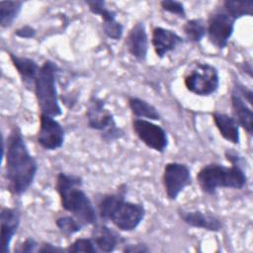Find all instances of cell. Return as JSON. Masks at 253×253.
Listing matches in <instances>:
<instances>
[{
  "instance_id": "6da1fadb",
  "label": "cell",
  "mask_w": 253,
  "mask_h": 253,
  "mask_svg": "<svg viewBox=\"0 0 253 253\" xmlns=\"http://www.w3.org/2000/svg\"><path fill=\"white\" fill-rule=\"evenodd\" d=\"M2 157L5 160L7 189L14 196H22L34 183L39 166L17 126L11 129L7 139H3Z\"/></svg>"
},
{
  "instance_id": "7a4b0ae2",
  "label": "cell",
  "mask_w": 253,
  "mask_h": 253,
  "mask_svg": "<svg viewBox=\"0 0 253 253\" xmlns=\"http://www.w3.org/2000/svg\"><path fill=\"white\" fill-rule=\"evenodd\" d=\"M126 185L122 184L115 193L103 195L98 202L97 212L101 219L111 221L122 231L129 232L138 227L146 211L142 204L126 201Z\"/></svg>"
},
{
  "instance_id": "3957f363",
  "label": "cell",
  "mask_w": 253,
  "mask_h": 253,
  "mask_svg": "<svg viewBox=\"0 0 253 253\" xmlns=\"http://www.w3.org/2000/svg\"><path fill=\"white\" fill-rule=\"evenodd\" d=\"M83 180L80 176L59 172L56 175L55 191L61 208L76 217L84 226L98 222L97 209L82 190Z\"/></svg>"
},
{
  "instance_id": "277c9868",
  "label": "cell",
  "mask_w": 253,
  "mask_h": 253,
  "mask_svg": "<svg viewBox=\"0 0 253 253\" xmlns=\"http://www.w3.org/2000/svg\"><path fill=\"white\" fill-rule=\"evenodd\" d=\"M197 182L203 193L213 195L218 189H243L247 176L241 164L225 166L219 163L205 165L197 173Z\"/></svg>"
},
{
  "instance_id": "5b68a950",
  "label": "cell",
  "mask_w": 253,
  "mask_h": 253,
  "mask_svg": "<svg viewBox=\"0 0 253 253\" xmlns=\"http://www.w3.org/2000/svg\"><path fill=\"white\" fill-rule=\"evenodd\" d=\"M58 71L59 67L55 62L45 60L41 65L34 84V91L41 114L48 115L53 118L61 116L62 114L56 90Z\"/></svg>"
},
{
  "instance_id": "8992f818",
  "label": "cell",
  "mask_w": 253,
  "mask_h": 253,
  "mask_svg": "<svg viewBox=\"0 0 253 253\" xmlns=\"http://www.w3.org/2000/svg\"><path fill=\"white\" fill-rule=\"evenodd\" d=\"M86 120L90 128L100 132V136L106 143L114 142L125 136V131L121 128L113 116L106 108L103 99L91 96L86 105Z\"/></svg>"
},
{
  "instance_id": "52a82bcc",
  "label": "cell",
  "mask_w": 253,
  "mask_h": 253,
  "mask_svg": "<svg viewBox=\"0 0 253 253\" xmlns=\"http://www.w3.org/2000/svg\"><path fill=\"white\" fill-rule=\"evenodd\" d=\"M186 89L198 96H210L219 87V74L215 66L208 62H196L184 76Z\"/></svg>"
},
{
  "instance_id": "ba28073f",
  "label": "cell",
  "mask_w": 253,
  "mask_h": 253,
  "mask_svg": "<svg viewBox=\"0 0 253 253\" xmlns=\"http://www.w3.org/2000/svg\"><path fill=\"white\" fill-rule=\"evenodd\" d=\"M235 20L223 8L213 11L207 21V36L212 45L224 48L232 37Z\"/></svg>"
},
{
  "instance_id": "9c48e42d",
  "label": "cell",
  "mask_w": 253,
  "mask_h": 253,
  "mask_svg": "<svg viewBox=\"0 0 253 253\" xmlns=\"http://www.w3.org/2000/svg\"><path fill=\"white\" fill-rule=\"evenodd\" d=\"M162 183L167 198L175 201L178 196L192 184L191 170L187 164L169 162L165 164L162 174Z\"/></svg>"
},
{
  "instance_id": "30bf717a",
  "label": "cell",
  "mask_w": 253,
  "mask_h": 253,
  "mask_svg": "<svg viewBox=\"0 0 253 253\" xmlns=\"http://www.w3.org/2000/svg\"><path fill=\"white\" fill-rule=\"evenodd\" d=\"M132 130L137 138L148 148L163 153L169 144L166 130L159 125L144 119H133Z\"/></svg>"
},
{
  "instance_id": "8fae6325",
  "label": "cell",
  "mask_w": 253,
  "mask_h": 253,
  "mask_svg": "<svg viewBox=\"0 0 253 253\" xmlns=\"http://www.w3.org/2000/svg\"><path fill=\"white\" fill-rule=\"evenodd\" d=\"M65 131L62 126L51 116L41 114L37 141L45 150H56L63 145Z\"/></svg>"
},
{
  "instance_id": "7c38bea8",
  "label": "cell",
  "mask_w": 253,
  "mask_h": 253,
  "mask_svg": "<svg viewBox=\"0 0 253 253\" xmlns=\"http://www.w3.org/2000/svg\"><path fill=\"white\" fill-rule=\"evenodd\" d=\"M184 42V39L172 30L154 27L151 33V44L154 52L159 58L176 49Z\"/></svg>"
},
{
  "instance_id": "4fadbf2b",
  "label": "cell",
  "mask_w": 253,
  "mask_h": 253,
  "mask_svg": "<svg viewBox=\"0 0 253 253\" xmlns=\"http://www.w3.org/2000/svg\"><path fill=\"white\" fill-rule=\"evenodd\" d=\"M177 213L182 221L189 226L208 231L218 232L222 229V221L216 215L201 211H186L178 209Z\"/></svg>"
},
{
  "instance_id": "5bb4252c",
  "label": "cell",
  "mask_w": 253,
  "mask_h": 253,
  "mask_svg": "<svg viewBox=\"0 0 253 253\" xmlns=\"http://www.w3.org/2000/svg\"><path fill=\"white\" fill-rule=\"evenodd\" d=\"M126 49L137 61H144L148 52V36L143 22H137L129 30L126 39Z\"/></svg>"
},
{
  "instance_id": "9a60e30c",
  "label": "cell",
  "mask_w": 253,
  "mask_h": 253,
  "mask_svg": "<svg viewBox=\"0 0 253 253\" xmlns=\"http://www.w3.org/2000/svg\"><path fill=\"white\" fill-rule=\"evenodd\" d=\"M21 222V211L18 208H2L0 213L1 223V251L8 253L10 244L17 233Z\"/></svg>"
},
{
  "instance_id": "2e32d148",
  "label": "cell",
  "mask_w": 253,
  "mask_h": 253,
  "mask_svg": "<svg viewBox=\"0 0 253 253\" xmlns=\"http://www.w3.org/2000/svg\"><path fill=\"white\" fill-rule=\"evenodd\" d=\"M91 239L100 252H113L126 240L115 229L104 223H95L91 231Z\"/></svg>"
},
{
  "instance_id": "e0dca14e",
  "label": "cell",
  "mask_w": 253,
  "mask_h": 253,
  "mask_svg": "<svg viewBox=\"0 0 253 253\" xmlns=\"http://www.w3.org/2000/svg\"><path fill=\"white\" fill-rule=\"evenodd\" d=\"M232 117L249 135L253 132V113L251 105L242 97L238 90L233 86L230 95Z\"/></svg>"
},
{
  "instance_id": "ac0fdd59",
  "label": "cell",
  "mask_w": 253,
  "mask_h": 253,
  "mask_svg": "<svg viewBox=\"0 0 253 253\" xmlns=\"http://www.w3.org/2000/svg\"><path fill=\"white\" fill-rule=\"evenodd\" d=\"M211 117L220 135L232 144H239L240 126L234 118L225 113H220L217 111L212 112Z\"/></svg>"
},
{
  "instance_id": "d6986e66",
  "label": "cell",
  "mask_w": 253,
  "mask_h": 253,
  "mask_svg": "<svg viewBox=\"0 0 253 253\" xmlns=\"http://www.w3.org/2000/svg\"><path fill=\"white\" fill-rule=\"evenodd\" d=\"M12 64L16 68L18 74L20 75L23 83L27 87H34L35 80L39 73V64L32 58L25 56H18L12 52H8Z\"/></svg>"
},
{
  "instance_id": "ffe728a7",
  "label": "cell",
  "mask_w": 253,
  "mask_h": 253,
  "mask_svg": "<svg viewBox=\"0 0 253 253\" xmlns=\"http://www.w3.org/2000/svg\"><path fill=\"white\" fill-rule=\"evenodd\" d=\"M127 104L129 110L136 119H144L148 121H159L161 119L158 110L152 104L141 98L129 96L127 98Z\"/></svg>"
},
{
  "instance_id": "44dd1931",
  "label": "cell",
  "mask_w": 253,
  "mask_h": 253,
  "mask_svg": "<svg viewBox=\"0 0 253 253\" xmlns=\"http://www.w3.org/2000/svg\"><path fill=\"white\" fill-rule=\"evenodd\" d=\"M24 5L23 1L0 2V26L5 29L10 27L18 18Z\"/></svg>"
},
{
  "instance_id": "7402d4cb",
  "label": "cell",
  "mask_w": 253,
  "mask_h": 253,
  "mask_svg": "<svg viewBox=\"0 0 253 253\" xmlns=\"http://www.w3.org/2000/svg\"><path fill=\"white\" fill-rule=\"evenodd\" d=\"M185 38L191 42H200L207 36V22L201 18L188 20L183 26Z\"/></svg>"
},
{
  "instance_id": "603a6c76",
  "label": "cell",
  "mask_w": 253,
  "mask_h": 253,
  "mask_svg": "<svg viewBox=\"0 0 253 253\" xmlns=\"http://www.w3.org/2000/svg\"><path fill=\"white\" fill-rule=\"evenodd\" d=\"M224 11L231 16L235 21L244 17L252 16L253 2L252 1H224L222 3Z\"/></svg>"
},
{
  "instance_id": "cb8c5ba5",
  "label": "cell",
  "mask_w": 253,
  "mask_h": 253,
  "mask_svg": "<svg viewBox=\"0 0 253 253\" xmlns=\"http://www.w3.org/2000/svg\"><path fill=\"white\" fill-rule=\"evenodd\" d=\"M55 225L62 235L70 237L82 230L84 225L73 215H61L55 219Z\"/></svg>"
},
{
  "instance_id": "d4e9b609",
  "label": "cell",
  "mask_w": 253,
  "mask_h": 253,
  "mask_svg": "<svg viewBox=\"0 0 253 253\" xmlns=\"http://www.w3.org/2000/svg\"><path fill=\"white\" fill-rule=\"evenodd\" d=\"M89 8V11L94 15H98L103 20V23H109L117 20V13L106 6L105 1L102 0H91L85 2Z\"/></svg>"
},
{
  "instance_id": "484cf974",
  "label": "cell",
  "mask_w": 253,
  "mask_h": 253,
  "mask_svg": "<svg viewBox=\"0 0 253 253\" xmlns=\"http://www.w3.org/2000/svg\"><path fill=\"white\" fill-rule=\"evenodd\" d=\"M65 251L69 252V253H80V252L96 253V252H98L91 237L90 238H86V237L76 238L65 248Z\"/></svg>"
},
{
  "instance_id": "4316f807",
  "label": "cell",
  "mask_w": 253,
  "mask_h": 253,
  "mask_svg": "<svg viewBox=\"0 0 253 253\" xmlns=\"http://www.w3.org/2000/svg\"><path fill=\"white\" fill-rule=\"evenodd\" d=\"M160 6L165 12H168L182 19L186 18V10H185L184 4L180 1L163 0L160 2Z\"/></svg>"
},
{
  "instance_id": "83f0119b",
  "label": "cell",
  "mask_w": 253,
  "mask_h": 253,
  "mask_svg": "<svg viewBox=\"0 0 253 253\" xmlns=\"http://www.w3.org/2000/svg\"><path fill=\"white\" fill-rule=\"evenodd\" d=\"M102 27H103V32H104V34H105L109 39L118 41V40H120V39L123 37V34H124V27H123V25H122L119 21H117V20H114V21L109 22V23H103Z\"/></svg>"
},
{
  "instance_id": "f1b7e54d",
  "label": "cell",
  "mask_w": 253,
  "mask_h": 253,
  "mask_svg": "<svg viewBox=\"0 0 253 253\" xmlns=\"http://www.w3.org/2000/svg\"><path fill=\"white\" fill-rule=\"evenodd\" d=\"M39 246V243L33 237H28L22 242V244L19 245V247L16 249V252H35L38 251L37 248Z\"/></svg>"
},
{
  "instance_id": "f546056e",
  "label": "cell",
  "mask_w": 253,
  "mask_h": 253,
  "mask_svg": "<svg viewBox=\"0 0 253 253\" xmlns=\"http://www.w3.org/2000/svg\"><path fill=\"white\" fill-rule=\"evenodd\" d=\"M150 249L148 248V246L144 243H127L124 245L123 248V252L126 253H146L149 252Z\"/></svg>"
},
{
  "instance_id": "4dcf8cb0",
  "label": "cell",
  "mask_w": 253,
  "mask_h": 253,
  "mask_svg": "<svg viewBox=\"0 0 253 253\" xmlns=\"http://www.w3.org/2000/svg\"><path fill=\"white\" fill-rule=\"evenodd\" d=\"M15 35L22 39H32L36 36V30L31 26H24L16 30Z\"/></svg>"
},
{
  "instance_id": "1f68e13d",
  "label": "cell",
  "mask_w": 253,
  "mask_h": 253,
  "mask_svg": "<svg viewBox=\"0 0 253 253\" xmlns=\"http://www.w3.org/2000/svg\"><path fill=\"white\" fill-rule=\"evenodd\" d=\"M65 248L59 247V246H55L50 242H42L41 244V246H39L38 252H44V253H48V252H64Z\"/></svg>"
}]
</instances>
